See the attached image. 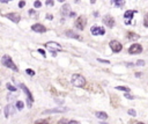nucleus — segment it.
<instances>
[{
    "instance_id": "nucleus-1",
    "label": "nucleus",
    "mask_w": 148,
    "mask_h": 124,
    "mask_svg": "<svg viewBox=\"0 0 148 124\" xmlns=\"http://www.w3.org/2000/svg\"><path fill=\"white\" fill-rule=\"evenodd\" d=\"M1 64H3L5 67H8V69L13 70V71H15V72L19 71V69L16 67V65L14 64L13 59H12L9 56H6V55L3 56V58H1Z\"/></svg>"
},
{
    "instance_id": "nucleus-2",
    "label": "nucleus",
    "mask_w": 148,
    "mask_h": 124,
    "mask_svg": "<svg viewBox=\"0 0 148 124\" xmlns=\"http://www.w3.org/2000/svg\"><path fill=\"white\" fill-rule=\"evenodd\" d=\"M72 85L75 86V87H79V88H81V87H83V86L86 85V80L85 78L82 77V75L80 74H73L72 75Z\"/></svg>"
},
{
    "instance_id": "nucleus-3",
    "label": "nucleus",
    "mask_w": 148,
    "mask_h": 124,
    "mask_svg": "<svg viewBox=\"0 0 148 124\" xmlns=\"http://www.w3.org/2000/svg\"><path fill=\"white\" fill-rule=\"evenodd\" d=\"M20 88L22 89V91L24 92L26 96H27V103H28V108H31V106H33L34 103V97H33V94H31V92L28 89V87L24 85V84H20Z\"/></svg>"
},
{
    "instance_id": "nucleus-4",
    "label": "nucleus",
    "mask_w": 148,
    "mask_h": 124,
    "mask_svg": "<svg viewBox=\"0 0 148 124\" xmlns=\"http://www.w3.org/2000/svg\"><path fill=\"white\" fill-rule=\"evenodd\" d=\"M86 26H87V17L83 16V15L79 16L77 19V21L74 22V27L80 29V30H83V29L86 28Z\"/></svg>"
},
{
    "instance_id": "nucleus-5",
    "label": "nucleus",
    "mask_w": 148,
    "mask_h": 124,
    "mask_svg": "<svg viewBox=\"0 0 148 124\" xmlns=\"http://www.w3.org/2000/svg\"><path fill=\"white\" fill-rule=\"evenodd\" d=\"M142 52V47L138 43H134V44H132L129 49V53L130 55H139V53Z\"/></svg>"
},
{
    "instance_id": "nucleus-6",
    "label": "nucleus",
    "mask_w": 148,
    "mask_h": 124,
    "mask_svg": "<svg viewBox=\"0 0 148 124\" xmlns=\"http://www.w3.org/2000/svg\"><path fill=\"white\" fill-rule=\"evenodd\" d=\"M109 47L111 48V50H112L113 52H120L121 49H123V45L120 44V42L116 41V39H113V41H111L109 43Z\"/></svg>"
},
{
    "instance_id": "nucleus-7",
    "label": "nucleus",
    "mask_w": 148,
    "mask_h": 124,
    "mask_svg": "<svg viewBox=\"0 0 148 124\" xmlns=\"http://www.w3.org/2000/svg\"><path fill=\"white\" fill-rule=\"evenodd\" d=\"M90 33L94 36H100V35H104L105 30H104V28L98 27V26H93L90 28Z\"/></svg>"
},
{
    "instance_id": "nucleus-8",
    "label": "nucleus",
    "mask_w": 148,
    "mask_h": 124,
    "mask_svg": "<svg viewBox=\"0 0 148 124\" xmlns=\"http://www.w3.org/2000/svg\"><path fill=\"white\" fill-rule=\"evenodd\" d=\"M137 13L135 11H126L124 13V17H125V25H130L133 19V15Z\"/></svg>"
},
{
    "instance_id": "nucleus-9",
    "label": "nucleus",
    "mask_w": 148,
    "mask_h": 124,
    "mask_svg": "<svg viewBox=\"0 0 148 124\" xmlns=\"http://www.w3.org/2000/svg\"><path fill=\"white\" fill-rule=\"evenodd\" d=\"M5 16L7 17V19H9L11 21H13L14 23H19L20 20H21L20 14H17V13H9V14H6Z\"/></svg>"
},
{
    "instance_id": "nucleus-10",
    "label": "nucleus",
    "mask_w": 148,
    "mask_h": 124,
    "mask_svg": "<svg viewBox=\"0 0 148 124\" xmlns=\"http://www.w3.org/2000/svg\"><path fill=\"white\" fill-rule=\"evenodd\" d=\"M103 22H104L105 26H108L109 28H112L115 26V19L112 16H110V15H105L103 17Z\"/></svg>"
},
{
    "instance_id": "nucleus-11",
    "label": "nucleus",
    "mask_w": 148,
    "mask_h": 124,
    "mask_svg": "<svg viewBox=\"0 0 148 124\" xmlns=\"http://www.w3.org/2000/svg\"><path fill=\"white\" fill-rule=\"evenodd\" d=\"M45 47L49 48L50 50H57V51H61V45L57 42H47Z\"/></svg>"
},
{
    "instance_id": "nucleus-12",
    "label": "nucleus",
    "mask_w": 148,
    "mask_h": 124,
    "mask_svg": "<svg viewBox=\"0 0 148 124\" xmlns=\"http://www.w3.org/2000/svg\"><path fill=\"white\" fill-rule=\"evenodd\" d=\"M31 30H34L35 33H45L46 31V28L44 27L41 23H36V25L31 26Z\"/></svg>"
},
{
    "instance_id": "nucleus-13",
    "label": "nucleus",
    "mask_w": 148,
    "mask_h": 124,
    "mask_svg": "<svg viewBox=\"0 0 148 124\" xmlns=\"http://www.w3.org/2000/svg\"><path fill=\"white\" fill-rule=\"evenodd\" d=\"M66 36L67 37H71V38H75L78 39V41H82V37L79 35V34H77L74 30H67L66 31Z\"/></svg>"
},
{
    "instance_id": "nucleus-14",
    "label": "nucleus",
    "mask_w": 148,
    "mask_h": 124,
    "mask_svg": "<svg viewBox=\"0 0 148 124\" xmlns=\"http://www.w3.org/2000/svg\"><path fill=\"white\" fill-rule=\"evenodd\" d=\"M67 111V108H53V109H47L43 111V114H56V113H65Z\"/></svg>"
},
{
    "instance_id": "nucleus-15",
    "label": "nucleus",
    "mask_w": 148,
    "mask_h": 124,
    "mask_svg": "<svg viewBox=\"0 0 148 124\" xmlns=\"http://www.w3.org/2000/svg\"><path fill=\"white\" fill-rule=\"evenodd\" d=\"M15 113V109L13 108L12 105H7L5 107V117H9V115Z\"/></svg>"
},
{
    "instance_id": "nucleus-16",
    "label": "nucleus",
    "mask_w": 148,
    "mask_h": 124,
    "mask_svg": "<svg viewBox=\"0 0 148 124\" xmlns=\"http://www.w3.org/2000/svg\"><path fill=\"white\" fill-rule=\"evenodd\" d=\"M69 12H71V6H69L68 4H65V5H63V7H61V14L66 16V15L71 14Z\"/></svg>"
},
{
    "instance_id": "nucleus-17",
    "label": "nucleus",
    "mask_w": 148,
    "mask_h": 124,
    "mask_svg": "<svg viewBox=\"0 0 148 124\" xmlns=\"http://www.w3.org/2000/svg\"><path fill=\"white\" fill-rule=\"evenodd\" d=\"M95 115H96V117H97V118L102 119V121H105V119L108 118V114L104 113V111H97Z\"/></svg>"
},
{
    "instance_id": "nucleus-18",
    "label": "nucleus",
    "mask_w": 148,
    "mask_h": 124,
    "mask_svg": "<svg viewBox=\"0 0 148 124\" xmlns=\"http://www.w3.org/2000/svg\"><path fill=\"white\" fill-rule=\"evenodd\" d=\"M111 3H112L116 7L121 8V7H124V5H125V0H111Z\"/></svg>"
},
{
    "instance_id": "nucleus-19",
    "label": "nucleus",
    "mask_w": 148,
    "mask_h": 124,
    "mask_svg": "<svg viewBox=\"0 0 148 124\" xmlns=\"http://www.w3.org/2000/svg\"><path fill=\"white\" fill-rule=\"evenodd\" d=\"M127 38H129L130 41H135V39L139 38V35H137V34H134V33H127Z\"/></svg>"
},
{
    "instance_id": "nucleus-20",
    "label": "nucleus",
    "mask_w": 148,
    "mask_h": 124,
    "mask_svg": "<svg viewBox=\"0 0 148 124\" xmlns=\"http://www.w3.org/2000/svg\"><path fill=\"white\" fill-rule=\"evenodd\" d=\"M15 105H16L15 107H16L17 110H22V109H23V107H24V103H23L22 101H17Z\"/></svg>"
},
{
    "instance_id": "nucleus-21",
    "label": "nucleus",
    "mask_w": 148,
    "mask_h": 124,
    "mask_svg": "<svg viewBox=\"0 0 148 124\" xmlns=\"http://www.w3.org/2000/svg\"><path fill=\"white\" fill-rule=\"evenodd\" d=\"M116 89L118 91H124V92H130V88L126 86H116Z\"/></svg>"
},
{
    "instance_id": "nucleus-22",
    "label": "nucleus",
    "mask_w": 148,
    "mask_h": 124,
    "mask_svg": "<svg viewBox=\"0 0 148 124\" xmlns=\"http://www.w3.org/2000/svg\"><path fill=\"white\" fill-rule=\"evenodd\" d=\"M6 87H7V89H8V91H11V92H16L17 91L16 87H15V86H13V85H11L9 82L6 85Z\"/></svg>"
},
{
    "instance_id": "nucleus-23",
    "label": "nucleus",
    "mask_w": 148,
    "mask_h": 124,
    "mask_svg": "<svg viewBox=\"0 0 148 124\" xmlns=\"http://www.w3.org/2000/svg\"><path fill=\"white\" fill-rule=\"evenodd\" d=\"M34 7H35V8H41V7H42V3L39 1V0H36L35 3H34Z\"/></svg>"
},
{
    "instance_id": "nucleus-24",
    "label": "nucleus",
    "mask_w": 148,
    "mask_h": 124,
    "mask_svg": "<svg viewBox=\"0 0 148 124\" xmlns=\"http://www.w3.org/2000/svg\"><path fill=\"white\" fill-rule=\"evenodd\" d=\"M127 114H129L130 116H132V117H134V116L137 115V111H135L134 109H129V111H127Z\"/></svg>"
},
{
    "instance_id": "nucleus-25",
    "label": "nucleus",
    "mask_w": 148,
    "mask_h": 124,
    "mask_svg": "<svg viewBox=\"0 0 148 124\" xmlns=\"http://www.w3.org/2000/svg\"><path fill=\"white\" fill-rule=\"evenodd\" d=\"M26 73H27V74H29L30 77H34V75H35V71H33V70H30V69L26 70Z\"/></svg>"
},
{
    "instance_id": "nucleus-26",
    "label": "nucleus",
    "mask_w": 148,
    "mask_h": 124,
    "mask_svg": "<svg viewBox=\"0 0 148 124\" xmlns=\"http://www.w3.org/2000/svg\"><path fill=\"white\" fill-rule=\"evenodd\" d=\"M58 124H69V121H67L66 118H61V119H59Z\"/></svg>"
},
{
    "instance_id": "nucleus-27",
    "label": "nucleus",
    "mask_w": 148,
    "mask_h": 124,
    "mask_svg": "<svg viewBox=\"0 0 148 124\" xmlns=\"http://www.w3.org/2000/svg\"><path fill=\"white\" fill-rule=\"evenodd\" d=\"M35 124H49V122L45 119H39V121H36Z\"/></svg>"
},
{
    "instance_id": "nucleus-28",
    "label": "nucleus",
    "mask_w": 148,
    "mask_h": 124,
    "mask_svg": "<svg viewBox=\"0 0 148 124\" xmlns=\"http://www.w3.org/2000/svg\"><path fill=\"white\" fill-rule=\"evenodd\" d=\"M143 25H145V27L148 28V13L145 15V19H143Z\"/></svg>"
},
{
    "instance_id": "nucleus-29",
    "label": "nucleus",
    "mask_w": 148,
    "mask_h": 124,
    "mask_svg": "<svg viewBox=\"0 0 148 124\" xmlns=\"http://www.w3.org/2000/svg\"><path fill=\"white\" fill-rule=\"evenodd\" d=\"M125 97H126V99H129V100H133V99H134V96H133V95H131L129 92H126V94H125Z\"/></svg>"
},
{
    "instance_id": "nucleus-30",
    "label": "nucleus",
    "mask_w": 148,
    "mask_h": 124,
    "mask_svg": "<svg viewBox=\"0 0 148 124\" xmlns=\"http://www.w3.org/2000/svg\"><path fill=\"white\" fill-rule=\"evenodd\" d=\"M24 6H26V1H24V0H21V1L19 3V7H20V8H23Z\"/></svg>"
},
{
    "instance_id": "nucleus-31",
    "label": "nucleus",
    "mask_w": 148,
    "mask_h": 124,
    "mask_svg": "<svg viewBox=\"0 0 148 124\" xmlns=\"http://www.w3.org/2000/svg\"><path fill=\"white\" fill-rule=\"evenodd\" d=\"M29 15H30V16H36L37 13L35 12V9H30V11H29Z\"/></svg>"
},
{
    "instance_id": "nucleus-32",
    "label": "nucleus",
    "mask_w": 148,
    "mask_h": 124,
    "mask_svg": "<svg viewBox=\"0 0 148 124\" xmlns=\"http://www.w3.org/2000/svg\"><path fill=\"white\" fill-rule=\"evenodd\" d=\"M37 51H38V52L41 53V55H43V57H46V53H45V51H44L43 49H38Z\"/></svg>"
},
{
    "instance_id": "nucleus-33",
    "label": "nucleus",
    "mask_w": 148,
    "mask_h": 124,
    "mask_svg": "<svg viewBox=\"0 0 148 124\" xmlns=\"http://www.w3.org/2000/svg\"><path fill=\"white\" fill-rule=\"evenodd\" d=\"M137 65H138V66H143V65H145V61H143V60H138L137 61Z\"/></svg>"
},
{
    "instance_id": "nucleus-34",
    "label": "nucleus",
    "mask_w": 148,
    "mask_h": 124,
    "mask_svg": "<svg viewBox=\"0 0 148 124\" xmlns=\"http://www.w3.org/2000/svg\"><path fill=\"white\" fill-rule=\"evenodd\" d=\"M45 4H46L47 6H53V5H55L52 0H46V3H45Z\"/></svg>"
},
{
    "instance_id": "nucleus-35",
    "label": "nucleus",
    "mask_w": 148,
    "mask_h": 124,
    "mask_svg": "<svg viewBox=\"0 0 148 124\" xmlns=\"http://www.w3.org/2000/svg\"><path fill=\"white\" fill-rule=\"evenodd\" d=\"M97 60L100 61V63H105V64H110V61L109 60H104V59H101V58H98Z\"/></svg>"
},
{
    "instance_id": "nucleus-36",
    "label": "nucleus",
    "mask_w": 148,
    "mask_h": 124,
    "mask_svg": "<svg viewBox=\"0 0 148 124\" xmlns=\"http://www.w3.org/2000/svg\"><path fill=\"white\" fill-rule=\"evenodd\" d=\"M69 124H81V123L78 121H69Z\"/></svg>"
},
{
    "instance_id": "nucleus-37",
    "label": "nucleus",
    "mask_w": 148,
    "mask_h": 124,
    "mask_svg": "<svg viewBox=\"0 0 148 124\" xmlns=\"http://www.w3.org/2000/svg\"><path fill=\"white\" fill-rule=\"evenodd\" d=\"M141 75H142V73H141V72H137V73H135V77H137V78H140Z\"/></svg>"
},
{
    "instance_id": "nucleus-38",
    "label": "nucleus",
    "mask_w": 148,
    "mask_h": 124,
    "mask_svg": "<svg viewBox=\"0 0 148 124\" xmlns=\"http://www.w3.org/2000/svg\"><path fill=\"white\" fill-rule=\"evenodd\" d=\"M11 0H0V3H3V4H7V3H9Z\"/></svg>"
},
{
    "instance_id": "nucleus-39",
    "label": "nucleus",
    "mask_w": 148,
    "mask_h": 124,
    "mask_svg": "<svg viewBox=\"0 0 148 124\" xmlns=\"http://www.w3.org/2000/svg\"><path fill=\"white\" fill-rule=\"evenodd\" d=\"M125 65H126V66H133V64L132 63H125Z\"/></svg>"
},
{
    "instance_id": "nucleus-40",
    "label": "nucleus",
    "mask_w": 148,
    "mask_h": 124,
    "mask_svg": "<svg viewBox=\"0 0 148 124\" xmlns=\"http://www.w3.org/2000/svg\"><path fill=\"white\" fill-rule=\"evenodd\" d=\"M46 17H47L49 20H52V15H50V14H49V15H46Z\"/></svg>"
},
{
    "instance_id": "nucleus-41",
    "label": "nucleus",
    "mask_w": 148,
    "mask_h": 124,
    "mask_svg": "<svg viewBox=\"0 0 148 124\" xmlns=\"http://www.w3.org/2000/svg\"><path fill=\"white\" fill-rule=\"evenodd\" d=\"M69 16H72V17H73V16H75V12H74V13H73V12H72V13L69 14Z\"/></svg>"
},
{
    "instance_id": "nucleus-42",
    "label": "nucleus",
    "mask_w": 148,
    "mask_h": 124,
    "mask_svg": "<svg viewBox=\"0 0 148 124\" xmlns=\"http://www.w3.org/2000/svg\"><path fill=\"white\" fill-rule=\"evenodd\" d=\"M90 3H91V4H95V3H96V0H90Z\"/></svg>"
},
{
    "instance_id": "nucleus-43",
    "label": "nucleus",
    "mask_w": 148,
    "mask_h": 124,
    "mask_svg": "<svg viewBox=\"0 0 148 124\" xmlns=\"http://www.w3.org/2000/svg\"><path fill=\"white\" fill-rule=\"evenodd\" d=\"M137 124H145V123H141V122H138Z\"/></svg>"
},
{
    "instance_id": "nucleus-44",
    "label": "nucleus",
    "mask_w": 148,
    "mask_h": 124,
    "mask_svg": "<svg viewBox=\"0 0 148 124\" xmlns=\"http://www.w3.org/2000/svg\"><path fill=\"white\" fill-rule=\"evenodd\" d=\"M101 124H108V123H105V122H102V123Z\"/></svg>"
}]
</instances>
